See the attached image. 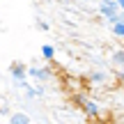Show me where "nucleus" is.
Wrapping results in <instances>:
<instances>
[{
    "instance_id": "1",
    "label": "nucleus",
    "mask_w": 124,
    "mask_h": 124,
    "mask_svg": "<svg viewBox=\"0 0 124 124\" xmlns=\"http://www.w3.org/2000/svg\"><path fill=\"white\" fill-rule=\"evenodd\" d=\"M28 78L44 83V80L51 78V69H48V67H28Z\"/></svg>"
},
{
    "instance_id": "2",
    "label": "nucleus",
    "mask_w": 124,
    "mask_h": 124,
    "mask_svg": "<svg viewBox=\"0 0 124 124\" xmlns=\"http://www.w3.org/2000/svg\"><path fill=\"white\" fill-rule=\"evenodd\" d=\"M9 74H12V78L16 80V83L28 80V67L23 64V62H12V64H9Z\"/></svg>"
},
{
    "instance_id": "3",
    "label": "nucleus",
    "mask_w": 124,
    "mask_h": 124,
    "mask_svg": "<svg viewBox=\"0 0 124 124\" xmlns=\"http://www.w3.org/2000/svg\"><path fill=\"white\" fill-rule=\"evenodd\" d=\"M99 14H101L103 18H110V16H117L120 9H117L115 0H101V2H99Z\"/></svg>"
},
{
    "instance_id": "4",
    "label": "nucleus",
    "mask_w": 124,
    "mask_h": 124,
    "mask_svg": "<svg viewBox=\"0 0 124 124\" xmlns=\"http://www.w3.org/2000/svg\"><path fill=\"white\" fill-rule=\"evenodd\" d=\"M80 108H83V113H85L87 117H99V113H101V110H99V103L92 101V99H87Z\"/></svg>"
},
{
    "instance_id": "5",
    "label": "nucleus",
    "mask_w": 124,
    "mask_h": 124,
    "mask_svg": "<svg viewBox=\"0 0 124 124\" xmlns=\"http://www.w3.org/2000/svg\"><path fill=\"white\" fill-rule=\"evenodd\" d=\"M87 83H90V85H106V83H108L106 71H92V74L87 76Z\"/></svg>"
},
{
    "instance_id": "6",
    "label": "nucleus",
    "mask_w": 124,
    "mask_h": 124,
    "mask_svg": "<svg viewBox=\"0 0 124 124\" xmlns=\"http://www.w3.org/2000/svg\"><path fill=\"white\" fill-rule=\"evenodd\" d=\"M9 124H30V115L28 113H12L9 115Z\"/></svg>"
},
{
    "instance_id": "7",
    "label": "nucleus",
    "mask_w": 124,
    "mask_h": 124,
    "mask_svg": "<svg viewBox=\"0 0 124 124\" xmlns=\"http://www.w3.org/2000/svg\"><path fill=\"white\" fill-rule=\"evenodd\" d=\"M113 64H115L117 67V71H120V69H124V48H117L115 51V53H113Z\"/></svg>"
},
{
    "instance_id": "8",
    "label": "nucleus",
    "mask_w": 124,
    "mask_h": 124,
    "mask_svg": "<svg viewBox=\"0 0 124 124\" xmlns=\"http://www.w3.org/2000/svg\"><path fill=\"white\" fill-rule=\"evenodd\" d=\"M41 58H44L46 62H51V60L55 58V48L51 44H44V46H41Z\"/></svg>"
},
{
    "instance_id": "9",
    "label": "nucleus",
    "mask_w": 124,
    "mask_h": 124,
    "mask_svg": "<svg viewBox=\"0 0 124 124\" xmlns=\"http://www.w3.org/2000/svg\"><path fill=\"white\" fill-rule=\"evenodd\" d=\"M113 35H115L117 39H124V23H115V25H113Z\"/></svg>"
},
{
    "instance_id": "10",
    "label": "nucleus",
    "mask_w": 124,
    "mask_h": 124,
    "mask_svg": "<svg viewBox=\"0 0 124 124\" xmlns=\"http://www.w3.org/2000/svg\"><path fill=\"white\" fill-rule=\"evenodd\" d=\"M41 92H44V90H41V87H32V85H30V87L25 90V94H28V99H35V97H39Z\"/></svg>"
},
{
    "instance_id": "11",
    "label": "nucleus",
    "mask_w": 124,
    "mask_h": 124,
    "mask_svg": "<svg viewBox=\"0 0 124 124\" xmlns=\"http://www.w3.org/2000/svg\"><path fill=\"white\" fill-rule=\"evenodd\" d=\"M37 28H39V30H48V23H44V21H37Z\"/></svg>"
},
{
    "instance_id": "12",
    "label": "nucleus",
    "mask_w": 124,
    "mask_h": 124,
    "mask_svg": "<svg viewBox=\"0 0 124 124\" xmlns=\"http://www.w3.org/2000/svg\"><path fill=\"white\" fill-rule=\"evenodd\" d=\"M115 5H117V9H120V12H124V0H115Z\"/></svg>"
},
{
    "instance_id": "13",
    "label": "nucleus",
    "mask_w": 124,
    "mask_h": 124,
    "mask_svg": "<svg viewBox=\"0 0 124 124\" xmlns=\"http://www.w3.org/2000/svg\"><path fill=\"white\" fill-rule=\"evenodd\" d=\"M117 80H120V83H124V69L117 71Z\"/></svg>"
}]
</instances>
